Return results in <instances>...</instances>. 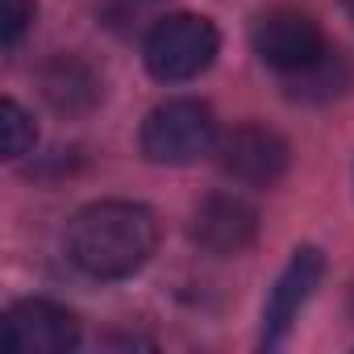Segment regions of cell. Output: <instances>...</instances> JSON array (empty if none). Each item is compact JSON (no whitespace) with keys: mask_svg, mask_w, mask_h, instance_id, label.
Segmentation results:
<instances>
[{"mask_svg":"<svg viewBox=\"0 0 354 354\" xmlns=\"http://www.w3.org/2000/svg\"><path fill=\"white\" fill-rule=\"evenodd\" d=\"M158 246V221L133 201H96L67 225V254L92 279H125L150 263Z\"/></svg>","mask_w":354,"mask_h":354,"instance_id":"6da1fadb","label":"cell"},{"mask_svg":"<svg viewBox=\"0 0 354 354\" xmlns=\"http://www.w3.org/2000/svg\"><path fill=\"white\" fill-rule=\"evenodd\" d=\"M217 158H221V171L234 175L238 184L271 188V184L283 180V171L292 162V150L267 125H238L217 142Z\"/></svg>","mask_w":354,"mask_h":354,"instance_id":"5b68a950","label":"cell"},{"mask_svg":"<svg viewBox=\"0 0 354 354\" xmlns=\"http://www.w3.org/2000/svg\"><path fill=\"white\" fill-rule=\"evenodd\" d=\"M342 5H346V13H350V21H354V0H342Z\"/></svg>","mask_w":354,"mask_h":354,"instance_id":"4fadbf2b","label":"cell"},{"mask_svg":"<svg viewBox=\"0 0 354 354\" xmlns=\"http://www.w3.org/2000/svg\"><path fill=\"white\" fill-rule=\"evenodd\" d=\"M254 234H259V213L234 192H213L192 213V238L209 254H242L254 242Z\"/></svg>","mask_w":354,"mask_h":354,"instance_id":"ba28073f","label":"cell"},{"mask_svg":"<svg viewBox=\"0 0 354 354\" xmlns=\"http://www.w3.org/2000/svg\"><path fill=\"white\" fill-rule=\"evenodd\" d=\"M209 150H217V121L201 100H167L142 121V154L158 167H184Z\"/></svg>","mask_w":354,"mask_h":354,"instance_id":"3957f363","label":"cell"},{"mask_svg":"<svg viewBox=\"0 0 354 354\" xmlns=\"http://www.w3.org/2000/svg\"><path fill=\"white\" fill-rule=\"evenodd\" d=\"M34 142H38V129H34L30 113L17 100H0V150H5V158L30 154Z\"/></svg>","mask_w":354,"mask_h":354,"instance_id":"8fae6325","label":"cell"},{"mask_svg":"<svg viewBox=\"0 0 354 354\" xmlns=\"http://www.w3.org/2000/svg\"><path fill=\"white\" fill-rule=\"evenodd\" d=\"M5 346L17 354H67L80 346V321L55 300H17L5 313Z\"/></svg>","mask_w":354,"mask_h":354,"instance_id":"52a82bcc","label":"cell"},{"mask_svg":"<svg viewBox=\"0 0 354 354\" xmlns=\"http://www.w3.org/2000/svg\"><path fill=\"white\" fill-rule=\"evenodd\" d=\"M217 50H221V34H217V26L209 17H201V13H171L146 34L142 59H146V71L154 80L184 84V80H196L201 71H209Z\"/></svg>","mask_w":354,"mask_h":354,"instance_id":"7a4b0ae2","label":"cell"},{"mask_svg":"<svg viewBox=\"0 0 354 354\" xmlns=\"http://www.w3.org/2000/svg\"><path fill=\"white\" fill-rule=\"evenodd\" d=\"M250 42H254V55H259L267 67H275L279 75H296V71L313 67V63L329 50L321 26H317L304 9H292V5L267 9V13L250 26Z\"/></svg>","mask_w":354,"mask_h":354,"instance_id":"277c9868","label":"cell"},{"mask_svg":"<svg viewBox=\"0 0 354 354\" xmlns=\"http://www.w3.org/2000/svg\"><path fill=\"white\" fill-rule=\"evenodd\" d=\"M321 275H325V254H321L317 246H300V250L288 259V267L279 271V279H275V288H271V300H267V308H263V337H259V342H263L267 350H275V346L288 342V333H292L300 308L313 300Z\"/></svg>","mask_w":354,"mask_h":354,"instance_id":"8992f818","label":"cell"},{"mask_svg":"<svg viewBox=\"0 0 354 354\" xmlns=\"http://www.w3.org/2000/svg\"><path fill=\"white\" fill-rule=\"evenodd\" d=\"M288 88H292L296 100H317L321 104V100H333V96H342L350 88V67H346V59L337 50H325L313 67L288 75Z\"/></svg>","mask_w":354,"mask_h":354,"instance_id":"30bf717a","label":"cell"},{"mask_svg":"<svg viewBox=\"0 0 354 354\" xmlns=\"http://www.w3.org/2000/svg\"><path fill=\"white\" fill-rule=\"evenodd\" d=\"M30 21H34V0H0V42L9 50L21 42Z\"/></svg>","mask_w":354,"mask_h":354,"instance_id":"7c38bea8","label":"cell"},{"mask_svg":"<svg viewBox=\"0 0 354 354\" xmlns=\"http://www.w3.org/2000/svg\"><path fill=\"white\" fill-rule=\"evenodd\" d=\"M42 92L59 113H88L100 100V80L92 75L88 63L63 55L42 71Z\"/></svg>","mask_w":354,"mask_h":354,"instance_id":"9c48e42d","label":"cell"}]
</instances>
